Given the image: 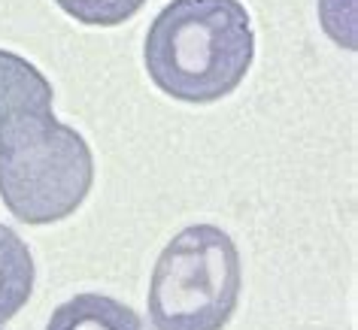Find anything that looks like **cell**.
I'll list each match as a JSON object with an SVG mask.
<instances>
[{"instance_id":"cell-1","label":"cell","mask_w":358,"mask_h":330,"mask_svg":"<svg viewBox=\"0 0 358 330\" xmlns=\"http://www.w3.org/2000/svg\"><path fill=\"white\" fill-rule=\"evenodd\" d=\"M252 58L255 33L240 0H170L143 43L146 73L158 91L198 106L240 88Z\"/></svg>"},{"instance_id":"cell-2","label":"cell","mask_w":358,"mask_h":330,"mask_svg":"<svg viewBox=\"0 0 358 330\" xmlns=\"http://www.w3.org/2000/svg\"><path fill=\"white\" fill-rule=\"evenodd\" d=\"M94 185V155L76 128L43 115L0 140V200L24 225H55L83 207Z\"/></svg>"},{"instance_id":"cell-3","label":"cell","mask_w":358,"mask_h":330,"mask_svg":"<svg viewBox=\"0 0 358 330\" xmlns=\"http://www.w3.org/2000/svg\"><path fill=\"white\" fill-rule=\"evenodd\" d=\"M243 291V264L231 234L192 225L170 239L152 270V330H225Z\"/></svg>"},{"instance_id":"cell-4","label":"cell","mask_w":358,"mask_h":330,"mask_svg":"<svg viewBox=\"0 0 358 330\" xmlns=\"http://www.w3.org/2000/svg\"><path fill=\"white\" fill-rule=\"evenodd\" d=\"M52 103L55 91L49 79L28 58L0 49V140L22 121L55 115Z\"/></svg>"},{"instance_id":"cell-5","label":"cell","mask_w":358,"mask_h":330,"mask_svg":"<svg viewBox=\"0 0 358 330\" xmlns=\"http://www.w3.org/2000/svg\"><path fill=\"white\" fill-rule=\"evenodd\" d=\"M46 330H146V324L128 303L88 291L55 306Z\"/></svg>"},{"instance_id":"cell-6","label":"cell","mask_w":358,"mask_h":330,"mask_svg":"<svg viewBox=\"0 0 358 330\" xmlns=\"http://www.w3.org/2000/svg\"><path fill=\"white\" fill-rule=\"evenodd\" d=\"M37 267H34L28 243L13 227L0 225V324L19 315L22 306H28Z\"/></svg>"},{"instance_id":"cell-7","label":"cell","mask_w":358,"mask_h":330,"mask_svg":"<svg viewBox=\"0 0 358 330\" xmlns=\"http://www.w3.org/2000/svg\"><path fill=\"white\" fill-rule=\"evenodd\" d=\"M58 10L70 15L79 24H94V28H115L134 19L146 0H55Z\"/></svg>"}]
</instances>
